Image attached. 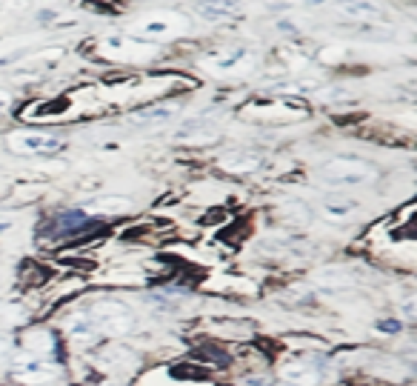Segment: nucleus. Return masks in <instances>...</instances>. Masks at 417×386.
Here are the masks:
<instances>
[{
    "label": "nucleus",
    "instance_id": "1",
    "mask_svg": "<svg viewBox=\"0 0 417 386\" xmlns=\"http://www.w3.org/2000/svg\"><path fill=\"white\" fill-rule=\"evenodd\" d=\"M320 178L329 183H337V186H366L377 178V169L360 157H332L320 166Z\"/></svg>",
    "mask_w": 417,
    "mask_h": 386
},
{
    "label": "nucleus",
    "instance_id": "2",
    "mask_svg": "<svg viewBox=\"0 0 417 386\" xmlns=\"http://www.w3.org/2000/svg\"><path fill=\"white\" fill-rule=\"evenodd\" d=\"M189 26V21L180 12H152L141 21H134L132 34L137 41H158V38H175Z\"/></svg>",
    "mask_w": 417,
    "mask_h": 386
},
{
    "label": "nucleus",
    "instance_id": "3",
    "mask_svg": "<svg viewBox=\"0 0 417 386\" xmlns=\"http://www.w3.org/2000/svg\"><path fill=\"white\" fill-rule=\"evenodd\" d=\"M92 323L106 335H129L134 329V312L120 301H97L92 306Z\"/></svg>",
    "mask_w": 417,
    "mask_h": 386
},
{
    "label": "nucleus",
    "instance_id": "4",
    "mask_svg": "<svg viewBox=\"0 0 417 386\" xmlns=\"http://www.w3.org/2000/svg\"><path fill=\"white\" fill-rule=\"evenodd\" d=\"M200 66L208 75H232V72H249L254 66V55L249 49H215L200 58Z\"/></svg>",
    "mask_w": 417,
    "mask_h": 386
},
{
    "label": "nucleus",
    "instance_id": "5",
    "mask_svg": "<svg viewBox=\"0 0 417 386\" xmlns=\"http://www.w3.org/2000/svg\"><path fill=\"white\" fill-rule=\"evenodd\" d=\"M257 112V120H298L306 115L303 106L291 100H283V98H252L246 106L240 109V115H252Z\"/></svg>",
    "mask_w": 417,
    "mask_h": 386
},
{
    "label": "nucleus",
    "instance_id": "6",
    "mask_svg": "<svg viewBox=\"0 0 417 386\" xmlns=\"http://www.w3.org/2000/svg\"><path fill=\"white\" fill-rule=\"evenodd\" d=\"M12 375L17 381H23V383L38 386V383L55 381L60 375V370L55 363L43 361L40 355H17V358H12Z\"/></svg>",
    "mask_w": 417,
    "mask_h": 386
},
{
    "label": "nucleus",
    "instance_id": "7",
    "mask_svg": "<svg viewBox=\"0 0 417 386\" xmlns=\"http://www.w3.org/2000/svg\"><path fill=\"white\" fill-rule=\"evenodd\" d=\"M9 149L17 155H51L63 149V137L46 132H14L9 137Z\"/></svg>",
    "mask_w": 417,
    "mask_h": 386
},
{
    "label": "nucleus",
    "instance_id": "8",
    "mask_svg": "<svg viewBox=\"0 0 417 386\" xmlns=\"http://www.w3.org/2000/svg\"><path fill=\"white\" fill-rule=\"evenodd\" d=\"M281 381L286 386H320L323 372L311 361H289L281 366Z\"/></svg>",
    "mask_w": 417,
    "mask_h": 386
},
{
    "label": "nucleus",
    "instance_id": "9",
    "mask_svg": "<svg viewBox=\"0 0 417 386\" xmlns=\"http://www.w3.org/2000/svg\"><path fill=\"white\" fill-rule=\"evenodd\" d=\"M97 363L103 370H112V372H132L137 366V355L129 352L126 346H109V349H103V352H97Z\"/></svg>",
    "mask_w": 417,
    "mask_h": 386
},
{
    "label": "nucleus",
    "instance_id": "10",
    "mask_svg": "<svg viewBox=\"0 0 417 386\" xmlns=\"http://www.w3.org/2000/svg\"><path fill=\"white\" fill-rule=\"evenodd\" d=\"M260 155L254 152H246V149H237V152H226L220 155V169L232 172V174H249L254 169H260Z\"/></svg>",
    "mask_w": 417,
    "mask_h": 386
},
{
    "label": "nucleus",
    "instance_id": "11",
    "mask_svg": "<svg viewBox=\"0 0 417 386\" xmlns=\"http://www.w3.org/2000/svg\"><path fill=\"white\" fill-rule=\"evenodd\" d=\"M178 103H163V106H152V109H143V112H134L132 115V124L134 126H146V129H154V126H163L169 124L171 117L178 115Z\"/></svg>",
    "mask_w": 417,
    "mask_h": 386
},
{
    "label": "nucleus",
    "instance_id": "12",
    "mask_svg": "<svg viewBox=\"0 0 417 386\" xmlns=\"http://www.w3.org/2000/svg\"><path fill=\"white\" fill-rule=\"evenodd\" d=\"M178 140H189V144H208V140L217 137V126L208 124V120H189L175 132Z\"/></svg>",
    "mask_w": 417,
    "mask_h": 386
},
{
    "label": "nucleus",
    "instance_id": "13",
    "mask_svg": "<svg viewBox=\"0 0 417 386\" xmlns=\"http://www.w3.org/2000/svg\"><path fill=\"white\" fill-rule=\"evenodd\" d=\"M69 338H72L78 346H95L97 338H100V332L92 323L89 315H75L72 323H69Z\"/></svg>",
    "mask_w": 417,
    "mask_h": 386
},
{
    "label": "nucleus",
    "instance_id": "14",
    "mask_svg": "<svg viewBox=\"0 0 417 386\" xmlns=\"http://www.w3.org/2000/svg\"><path fill=\"white\" fill-rule=\"evenodd\" d=\"M195 12L206 21H215V23H223V21H235L240 14V6L235 3H198Z\"/></svg>",
    "mask_w": 417,
    "mask_h": 386
},
{
    "label": "nucleus",
    "instance_id": "15",
    "mask_svg": "<svg viewBox=\"0 0 417 386\" xmlns=\"http://www.w3.org/2000/svg\"><path fill=\"white\" fill-rule=\"evenodd\" d=\"M134 203L132 198H123V195H109V198H95L86 203V209H92V212H103V215H117V212H129Z\"/></svg>",
    "mask_w": 417,
    "mask_h": 386
},
{
    "label": "nucleus",
    "instance_id": "16",
    "mask_svg": "<svg viewBox=\"0 0 417 386\" xmlns=\"http://www.w3.org/2000/svg\"><path fill=\"white\" fill-rule=\"evenodd\" d=\"M355 212H357V203H352V201H343V198H329V201H323V218H326V220L343 223V220L355 218Z\"/></svg>",
    "mask_w": 417,
    "mask_h": 386
},
{
    "label": "nucleus",
    "instance_id": "17",
    "mask_svg": "<svg viewBox=\"0 0 417 386\" xmlns=\"http://www.w3.org/2000/svg\"><path fill=\"white\" fill-rule=\"evenodd\" d=\"M274 92H281L283 95H311V92H318L320 89V83L318 80H306V78H298V80H277L272 86Z\"/></svg>",
    "mask_w": 417,
    "mask_h": 386
},
{
    "label": "nucleus",
    "instance_id": "18",
    "mask_svg": "<svg viewBox=\"0 0 417 386\" xmlns=\"http://www.w3.org/2000/svg\"><path fill=\"white\" fill-rule=\"evenodd\" d=\"M340 12L352 21H380L383 17V9L374 3H340Z\"/></svg>",
    "mask_w": 417,
    "mask_h": 386
},
{
    "label": "nucleus",
    "instance_id": "19",
    "mask_svg": "<svg viewBox=\"0 0 417 386\" xmlns=\"http://www.w3.org/2000/svg\"><path fill=\"white\" fill-rule=\"evenodd\" d=\"M281 215H283L286 223H298V226H306L311 220V212H309V206L303 201H283Z\"/></svg>",
    "mask_w": 417,
    "mask_h": 386
},
{
    "label": "nucleus",
    "instance_id": "20",
    "mask_svg": "<svg viewBox=\"0 0 417 386\" xmlns=\"http://www.w3.org/2000/svg\"><path fill=\"white\" fill-rule=\"evenodd\" d=\"M26 343H29V349H34V352H55V338L49 335V332H29L26 335Z\"/></svg>",
    "mask_w": 417,
    "mask_h": 386
},
{
    "label": "nucleus",
    "instance_id": "21",
    "mask_svg": "<svg viewBox=\"0 0 417 386\" xmlns=\"http://www.w3.org/2000/svg\"><path fill=\"white\" fill-rule=\"evenodd\" d=\"M23 318V312L12 306V304H0V326L3 323H14V321H21Z\"/></svg>",
    "mask_w": 417,
    "mask_h": 386
},
{
    "label": "nucleus",
    "instance_id": "22",
    "mask_svg": "<svg viewBox=\"0 0 417 386\" xmlns=\"http://www.w3.org/2000/svg\"><path fill=\"white\" fill-rule=\"evenodd\" d=\"M377 329H380V332H389V335H394V332H401V323H397V321H380Z\"/></svg>",
    "mask_w": 417,
    "mask_h": 386
},
{
    "label": "nucleus",
    "instance_id": "23",
    "mask_svg": "<svg viewBox=\"0 0 417 386\" xmlns=\"http://www.w3.org/2000/svg\"><path fill=\"white\" fill-rule=\"evenodd\" d=\"M9 106H12V98L6 92H0V112H6Z\"/></svg>",
    "mask_w": 417,
    "mask_h": 386
}]
</instances>
